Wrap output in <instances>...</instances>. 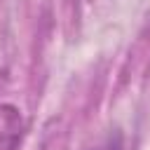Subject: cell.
<instances>
[{"instance_id": "1", "label": "cell", "mask_w": 150, "mask_h": 150, "mask_svg": "<svg viewBox=\"0 0 150 150\" xmlns=\"http://www.w3.org/2000/svg\"><path fill=\"white\" fill-rule=\"evenodd\" d=\"M26 124L21 110L12 103H0V150H19Z\"/></svg>"}, {"instance_id": "2", "label": "cell", "mask_w": 150, "mask_h": 150, "mask_svg": "<svg viewBox=\"0 0 150 150\" xmlns=\"http://www.w3.org/2000/svg\"><path fill=\"white\" fill-rule=\"evenodd\" d=\"M94 150H122V134L120 131H115V134H110L101 145H96Z\"/></svg>"}]
</instances>
